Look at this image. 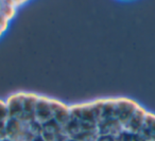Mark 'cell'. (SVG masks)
<instances>
[{
    "label": "cell",
    "instance_id": "1",
    "mask_svg": "<svg viewBox=\"0 0 155 141\" xmlns=\"http://www.w3.org/2000/svg\"><path fill=\"white\" fill-rule=\"evenodd\" d=\"M0 141H155V113L125 97L66 104L14 92L0 99Z\"/></svg>",
    "mask_w": 155,
    "mask_h": 141
},
{
    "label": "cell",
    "instance_id": "2",
    "mask_svg": "<svg viewBox=\"0 0 155 141\" xmlns=\"http://www.w3.org/2000/svg\"><path fill=\"white\" fill-rule=\"evenodd\" d=\"M26 1L17 0H0V37L9 28L10 21L14 18L17 9Z\"/></svg>",
    "mask_w": 155,
    "mask_h": 141
}]
</instances>
